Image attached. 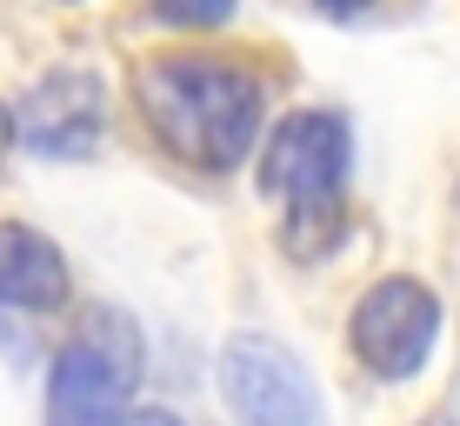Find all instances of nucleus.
I'll list each match as a JSON object with an SVG mask.
<instances>
[{"instance_id": "1", "label": "nucleus", "mask_w": 460, "mask_h": 426, "mask_svg": "<svg viewBox=\"0 0 460 426\" xmlns=\"http://www.w3.org/2000/svg\"><path fill=\"white\" fill-rule=\"evenodd\" d=\"M134 107L173 161L200 173H234L261 140L267 87L214 54H154L134 67Z\"/></svg>"}, {"instance_id": "2", "label": "nucleus", "mask_w": 460, "mask_h": 426, "mask_svg": "<svg viewBox=\"0 0 460 426\" xmlns=\"http://www.w3.org/2000/svg\"><path fill=\"white\" fill-rule=\"evenodd\" d=\"M347 161H354L347 120L327 114V107L288 114L274 127V140H267L261 187H267V200H280V240H288L294 260H321L327 247L341 240V180H347Z\"/></svg>"}, {"instance_id": "3", "label": "nucleus", "mask_w": 460, "mask_h": 426, "mask_svg": "<svg viewBox=\"0 0 460 426\" xmlns=\"http://www.w3.org/2000/svg\"><path fill=\"white\" fill-rule=\"evenodd\" d=\"M140 387V334L114 307H93L67 334L47 380V426H114Z\"/></svg>"}, {"instance_id": "4", "label": "nucleus", "mask_w": 460, "mask_h": 426, "mask_svg": "<svg viewBox=\"0 0 460 426\" xmlns=\"http://www.w3.org/2000/svg\"><path fill=\"white\" fill-rule=\"evenodd\" d=\"M347 340H354V360L380 380H407V373L427 367L440 340V300L420 287V280L394 274V280H374L360 293L354 320H347Z\"/></svg>"}, {"instance_id": "5", "label": "nucleus", "mask_w": 460, "mask_h": 426, "mask_svg": "<svg viewBox=\"0 0 460 426\" xmlns=\"http://www.w3.org/2000/svg\"><path fill=\"white\" fill-rule=\"evenodd\" d=\"M220 387L241 426H321V400H314L307 367L280 340L241 334L220 353Z\"/></svg>"}, {"instance_id": "6", "label": "nucleus", "mask_w": 460, "mask_h": 426, "mask_svg": "<svg viewBox=\"0 0 460 426\" xmlns=\"http://www.w3.org/2000/svg\"><path fill=\"white\" fill-rule=\"evenodd\" d=\"M107 134V87L87 67H60L34 81V93L13 114V140L40 161H87Z\"/></svg>"}, {"instance_id": "7", "label": "nucleus", "mask_w": 460, "mask_h": 426, "mask_svg": "<svg viewBox=\"0 0 460 426\" xmlns=\"http://www.w3.org/2000/svg\"><path fill=\"white\" fill-rule=\"evenodd\" d=\"M0 307L21 313L67 307V254L27 220H0Z\"/></svg>"}, {"instance_id": "8", "label": "nucleus", "mask_w": 460, "mask_h": 426, "mask_svg": "<svg viewBox=\"0 0 460 426\" xmlns=\"http://www.w3.org/2000/svg\"><path fill=\"white\" fill-rule=\"evenodd\" d=\"M167 27H227L234 21V0H154Z\"/></svg>"}, {"instance_id": "9", "label": "nucleus", "mask_w": 460, "mask_h": 426, "mask_svg": "<svg viewBox=\"0 0 460 426\" xmlns=\"http://www.w3.org/2000/svg\"><path fill=\"white\" fill-rule=\"evenodd\" d=\"M114 426H181V420H173V413H120Z\"/></svg>"}, {"instance_id": "10", "label": "nucleus", "mask_w": 460, "mask_h": 426, "mask_svg": "<svg viewBox=\"0 0 460 426\" xmlns=\"http://www.w3.org/2000/svg\"><path fill=\"white\" fill-rule=\"evenodd\" d=\"M314 7H321V13H341V21H347V13H360L367 0H314Z\"/></svg>"}, {"instance_id": "11", "label": "nucleus", "mask_w": 460, "mask_h": 426, "mask_svg": "<svg viewBox=\"0 0 460 426\" xmlns=\"http://www.w3.org/2000/svg\"><path fill=\"white\" fill-rule=\"evenodd\" d=\"M7 147H13V114H7V100H0V161H7Z\"/></svg>"}]
</instances>
